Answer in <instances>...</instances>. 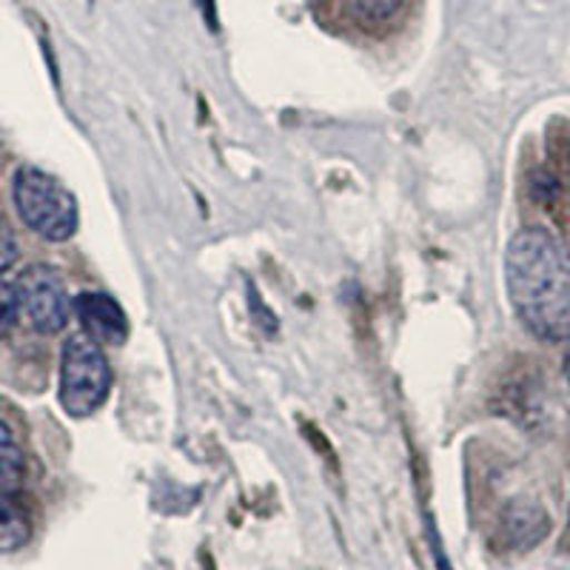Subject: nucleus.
<instances>
[{"label":"nucleus","instance_id":"1","mask_svg":"<svg viewBox=\"0 0 570 570\" xmlns=\"http://www.w3.org/2000/svg\"><path fill=\"white\" fill-rule=\"evenodd\" d=\"M508 299L519 323L544 343L570 340V252L557 234L522 228L505 252Z\"/></svg>","mask_w":570,"mask_h":570},{"label":"nucleus","instance_id":"2","mask_svg":"<svg viewBox=\"0 0 570 570\" xmlns=\"http://www.w3.org/2000/svg\"><path fill=\"white\" fill-rule=\"evenodd\" d=\"M12 200L23 226L32 228L46 243H66L78 232V200L63 183L46 175L43 169H18Z\"/></svg>","mask_w":570,"mask_h":570},{"label":"nucleus","instance_id":"3","mask_svg":"<svg viewBox=\"0 0 570 570\" xmlns=\"http://www.w3.org/2000/svg\"><path fill=\"white\" fill-rule=\"evenodd\" d=\"M111 368L100 343L86 334H71L60 354V405L75 420H86L106 402Z\"/></svg>","mask_w":570,"mask_h":570},{"label":"nucleus","instance_id":"4","mask_svg":"<svg viewBox=\"0 0 570 570\" xmlns=\"http://www.w3.org/2000/svg\"><path fill=\"white\" fill-rule=\"evenodd\" d=\"M14 292H18L20 314L38 334H60L69 325L75 308H71L63 277L52 266L35 263L23 268L14 283Z\"/></svg>","mask_w":570,"mask_h":570},{"label":"nucleus","instance_id":"5","mask_svg":"<svg viewBox=\"0 0 570 570\" xmlns=\"http://www.w3.org/2000/svg\"><path fill=\"white\" fill-rule=\"evenodd\" d=\"M83 334L100 345H120L129 337V320L115 297L104 292H80L71 299Z\"/></svg>","mask_w":570,"mask_h":570},{"label":"nucleus","instance_id":"6","mask_svg":"<svg viewBox=\"0 0 570 570\" xmlns=\"http://www.w3.org/2000/svg\"><path fill=\"white\" fill-rule=\"evenodd\" d=\"M548 531H551V519L544 508L531 499H517L502 511L497 539L508 551H531L548 537Z\"/></svg>","mask_w":570,"mask_h":570},{"label":"nucleus","instance_id":"7","mask_svg":"<svg viewBox=\"0 0 570 570\" xmlns=\"http://www.w3.org/2000/svg\"><path fill=\"white\" fill-rule=\"evenodd\" d=\"M32 537V522L14 499V491L0 488V553H14Z\"/></svg>","mask_w":570,"mask_h":570},{"label":"nucleus","instance_id":"8","mask_svg":"<svg viewBox=\"0 0 570 570\" xmlns=\"http://www.w3.org/2000/svg\"><path fill=\"white\" fill-rule=\"evenodd\" d=\"M23 473H27V454L14 436L12 425L0 416V488L18 491Z\"/></svg>","mask_w":570,"mask_h":570},{"label":"nucleus","instance_id":"9","mask_svg":"<svg viewBox=\"0 0 570 570\" xmlns=\"http://www.w3.org/2000/svg\"><path fill=\"white\" fill-rule=\"evenodd\" d=\"M345 7L356 20L380 23V20H389L402 7V0H345Z\"/></svg>","mask_w":570,"mask_h":570},{"label":"nucleus","instance_id":"10","mask_svg":"<svg viewBox=\"0 0 570 570\" xmlns=\"http://www.w3.org/2000/svg\"><path fill=\"white\" fill-rule=\"evenodd\" d=\"M18 320H20L18 292H14V285L0 283V340L7 337V334H12Z\"/></svg>","mask_w":570,"mask_h":570},{"label":"nucleus","instance_id":"11","mask_svg":"<svg viewBox=\"0 0 570 570\" xmlns=\"http://www.w3.org/2000/svg\"><path fill=\"white\" fill-rule=\"evenodd\" d=\"M18 257H20V248H18V240H14L12 228L0 220V277H3L14 263H18Z\"/></svg>","mask_w":570,"mask_h":570},{"label":"nucleus","instance_id":"12","mask_svg":"<svg viewBox=\"0 0 570 570\" xmlns=\"http://www.w3.org/2000/svg\"><path fill=\"white\" fill-rule=\"evenodd\" d=\"M564 376H568V389H570V348H568V356H564Z\"/></svg>","mask_w":570,"mask_h":570}]
</instances>
